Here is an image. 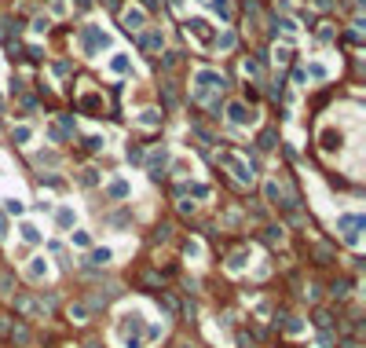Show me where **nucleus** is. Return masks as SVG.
<instances>
[{"label":"nucleus","mask_w":366,"mask_h":348,"mask_svg":"<svg viewBox=\"0 0 366 348\" xmlns=\"http://www.w3.org/2000/svg\"><path fill=\"white\" fill-rule=\"evenodd\" d=\"M161 96H165V107H169V110H172V107H176V103H180V88H176V85H172V81H165V85H161Z\"/></svg>","instance_id":"nucleus-21"},{"label":"nucleus","mask_w":366,"mask_h":348,"mask_svg":"<svg viewBox=\"0 0 366 348\" xmlns=\"http://www.w3.org/2000/svg\"><path fill=\"white\" fill-rule=\"evenodd\" d=\"M19 238H22V242H41L44 231L33 224V220H26V224H19Z\"/></svg>","instance_id":"nucleus-16"},{"label":"nucleus","mask_w":366,"mask_h":348,"mask_svg":"<svg viewBox=\"0 0 366 348\" xmlns=\"http://www.w3.org/2000/svg\"><path fill=\"white\" fill-rule=\"evenodd\" d=\"M0 114H4V96H0Z\"/></svg>","instance_id":"nucleus-46"},{"label":"nucleus","mask_w":366,"mask_h":348,"mask_svg":"<svg viewBox=\"0 0 366 348\" xmlns=\"http://www.w3.org/2000/svg\"><path fill=\"white\" fill-rule=\"evenodd\" d=\"M77 44H81V52H85L88 59H96L103 48H110V33L103 26H96V22H88V26H81V33H77Z\"/></svg>","instance_id":"nucleus-1"},{"label":"nucleus","mask_w":366,"mask_h":348,"mask_svg":"<svg viewBox=\"0 0 366 348\" xmlns=\"http://www.w3.org/2000/svg\"><path fill=\"white\" fill-rule=\"evenodd\" d=\"M183 194H194V198H209V187L205 183H180Z\"/></svg>","instance_id":"nucleus-23"},{"label":"nucleus","mask_w":366,"mask_h":348,"mask_svg":"<svg viewBox=\"0 0 366 348\" xmlns=\"http://www.w3.org/2000/svg\"><path fill=\"white\" fill-rule=\"evenodd\" d=\"M220 161L234 172V180H238V183H253V169H249V161H245V158H238V154H220Z\"/></svg>","instance_id":"nucleus-3"},{"label":"nucleus","mask_w":366,"mask_h":348,"mask_svg":"<svg viewBox=\"0 0 366 348\" xmlns=\"http://www.w3.org/2000/svg\"><path fill=\"white\" fill-rule=\"evenodd\" d=\"M212 44H216L220 52H231V48H234V33H220V37L212 41Z\"/></svg>","instance_id":"nucleus-28"},{"label":"nucleus","mask_w":366,"mask_h":348,"mask_svg":"<svg viewBox=\"0 0 366 348\" xmlns=\"http://www.w3.org/2000/svg\"><path fill=\"white\" fill-rule=\"evenodd\" d=\"M209 8H212V15H216L220 22H227L234 15V8H231V0H209Z\"/></svg>","instance_id":"nucleus-18"},{"label":"nucleus","mask_w":366,"mask_h":348,"mask_svg":"<svg viewBox=\"0 0 366 348\" xmlns=\"http://www.w3.org/2000/svg\"><path fill=\"white\" fill-rule=\"evenodd\" d=\"M143 315H139V311H125V315H121V322H117V330H114V337H125V333L128 330H132V333H139V330H143Z\"/></svg>","instance_id":"nucleus-6"},{"label":"nucleus","mask_w":366,"mask_h":348,"mask_svg":"<svg viewBox=\"0 0 366 348\" xmlns=\"http://www.w3.org/2000/svg\"><path fill=\"white\" fill-rule=\"evenodd\" d=\"M74 224H77V209L63 202V205L55 209V227L59 231H74Z\"/></svg>","instance_id":"nucleus-8"},{"label":"nucleus","mask_w":366,"mask_h":348,"mask_svg":"<svg viewBox=\"0 0 366 348\" xmlns=\"http://www.w3.org/2000/svg\"><path fill=\"white\" fill-rule=\"evenodd\" d=\"M242 70H245V77H260V63H256V59H245Z\"/></svg>","instance_id":"nucleus-31"},{"label":"nucleus","mask_w":366,"mask_h":348,"mask_svg":"<svg viewBox=\"0 0 366 348\" xmlns=\"http://www.w3.org/2000/svg\"><path fill=\"white\" fill-rule=\"evenodd\" d=\"M103 194H106L110 202H125L128 194H132V183H128L125 176H117V180H110V183L103 187Z\"/></svg>","instance_id":"nucleus-5"},{"label":"nucleus","mask_w":366,"mask_h":348,"mask_svg":"<svg viewBox=\"0 0 366 348\" xmlns=\"http://www.w3.org/2000/svg\"><path fill=\"white\" fill-rule=\"evenodd\" d=\"M209 88H220L223 92V74H220V70H209V66L194 70V99H205Z\"/></svg>","instance_id":"nucleus-2"},{"label":"nucleus","mask_w":366,"mask_h":348,"mask_svg":"<svg viewBox=\"0 0 366 348\" xmlns=\"http://www.w3.org/2000/svg\"><path fill=\"white\" fill-rule=\"evenodd\" d=\"M275 59H278L282 66H286V63L293 59V48H289V44H282V48H275Z\"/></svg>","instance_id":"nucleus-30"},{"label":"nucleus","mask_w":366,"mask_h":348,"mask_svg":"<svg viewBox=\"0 0 366 348\" xmlns=\"http://www.w3.org/2000/svg\"><path fill=\"white\" fill-rule=\"evenodd\" d=\"M318 143H322V150H329V154H333V150H340V147H344V136H340L337 129H322Z\"/></svg>","instance_id":"nucleus-15"},{"label":"nucleus","mask_w":366,"mask_h":348,"mask_svg":"<svg viewBox=\"0 0 366 348\" xmlns=\"http://www.w3.org/2000/svg\"><path fill=\"white\" fill-rule=\"evenodd\" d=\"M15 304H19V311H26V315H33V311H37V304H33V300H30V297H19V300H15Z\"/></svg>","instance_id":"nucleus-34"},{"label":"nucleus","mask_w":366,"mask_h":348,"mask_svg":"<svg viewBox=\"0 0 366 348\" xmlns=\"http://www.w3.org/2000/svg\"><path fill=\"white\" fill-rule=\"evenodd\" d=\"M176 63H180V52H165V59H161V70H172Z\"/></svg>","instance_id":"nucleus-35"},{"label":"nucleus","mask_w":366,"mask_h":348,"mask_svg":"<svg viewBox=\"0 0 366 348\" xmlns=\"http://www.w3.org/2000/svg\"><path fill=\"white\" fill-rule=\"evenodd\" d=\"M106 66H110L114 74H132V63H128V55H125V52H114V59L106 63Z\"/></svg>","instance_id":"nucleus-19"},{"label":"nucleus","mask_w":366,"mask_h":348,"mask_svg":"<svg viewBox=\"0 0 366 348\" xmlns=\"http://www.w3.org/2000/svg\"><path fill=\"white\" fill-rule=\"evenodd\" d=\"M88 4H92V0H77V8H88Z\"/></svg>","instance_id":"nucleus-45"},{"label":"nucleus","mask_w":366,"mask_h":348,"mask_svg":"<svg viewBox=\"0 0 366 348\" xmlns=\"http://www.w3.org/2000/svg\"><path fill=\"white\" fill-rule=\"evenodd\" d=\"M85 147H88V150H103L106 143H103V136H88V139H85Z\"/></svg>","instance_id":"nucleus-37"},{"label":"nucleus","mask_w":366,"mask_h":348,"mask_svg":"<svg viewBox=\"0 0 366 348\" xmlns=\"http://www.w3.org/2000/svg\"><path fill=\"white\" fill-rule=\"evenodd\" d=\"M81 183H85V187H96V183H99V172L96 169H85V172H81Z\"/></svg>","instance_id":"nucleus-29"},{"label":"nucleus","mask_w":366,"mask_h":348,"mask_svg":"<svg viewBox=\"0 0 366 348\" xmlns=\"http://www.w3.org/2000/svg\"><path fill=\"white\" fill-rule=\"evenodd\" d=\"M187 33H191L194 41H202V44H212V30H209L205 19H191L187 22Z\"/></svg>","instance_id":"nucleus-10"},{"label":"nucleus","mask_w":366,"mask_h":348,"mask_svg":"<svg viewBox=\"0 0 366 348\" xmlns=\"http://www.w3.org/2000/svg\"><path fill=\"white\" fill-rule=\"evenodd\" d=\"M227 118H231V125H253V121H256V114L245 107V103L234 99V103H227Z\"/></svg>","instance_id":"nucleus-7"},{"label":"nucleus","mask_w":366,"mask_h":348,"mask_svg":"<svg viewBox=\"0 0 366 348\" xmlns=\"http://www.w3.org/2000/svg\"><path fill=\"white\" fill-rule=\"evenodd\" d=\"M52 15H66V0H52Z\"/></svg>","instance_id":"nucleus-41"},{"label":"nucleus","mask_w":366,"mask_h":348,"mask_svg":"<svg viewBox=\"0 0 366 348\" xmlns=\"http://www.w3.org/2000/svg\"><path fill=\"white\" fill-rule=\"evenodd\" d=\"M260 147H264V150L275 147V132H264V136H260Z\"/></svg>","instance_id":"nucleus-40"},{"label":"nucleus","mask_w":366,"mask_h":348,"mask_svg":"<svg viewBox=\"0 0 366 348\" xmlns=\"http://www.w3.org/2000/svg\"><path fill=\"white\" fill-rule=\"evenodd\" d=\"M103 8H117V0H103Z\"/></svg>","instance_id":"nucleus-44"},{"label":"nucleus","mask_w":366,"mask_h":348,"mask_svg":"<svg viewBox=\"0 0 366 348\" xmlns=\"http://www.w3.org/2000/svg\"><path fill=\"white\" fill-rule=\"evenodd\" d=\"M48 26H52L48 15H37V19H33V33H48Z\"/></svg>","instance_id":"nucleus-33"},{"label":"nucleus","mask_w":366,"mask_h":348,"mask_svg":"<svg viewBox=\"0 0 366 348\" xmlns=\"http://www.w3.org/2000/svg\"><path fill=\"white\" fill-rule=\"evenodd\" d=\"M88 260L103 268V264H110V260H114V249H110V246H99V249H92V253H88Z\"/></svg>","instance_id":"nucleus-20"},{"label":"nucleus","mask_w":366,"mask_h":348,"mask_svg":"<svg viewBox=\"0 0 366 348\" xmlns=\"http://www.w3.org/2000/svg\"><path fill=\"white\" fill-rule=\"evenodd\" d=\"M158 4H165V0H158Z\"/></svg>","instance_id":"nucleus-48"},{"label":"nucleus","mask_w":366,"mask_h":348,"mask_svg":"<svg viewBox=\"0 0 366 348\" xmlns=\"http://www.w3.org/2000/svg\"><path fill=\"white\" fill-rule=\"evenodd\" d=\"M11 139H15V143H19V147H26V143H30V139H33V129H30V125H19V129H15V132H11Z\"/></svg>","instance_id":"nucleus-24"},{"label":"nucleus","mask_w":366,"mask_h":348,"mask_svg":"<svg viewBox=\"0 0 366 348\" xmlns=\"http://www.w3.org/2000/svg\"><path fill=\"white\" fill-rule=\"evenodd\" d=\"M187 257H202V242H187Z\"/></svg>","instance_id":"nucleus-39"},{"label":"nucleus","mask_w":366,"mask_h":348,"mask_svg":"<svg viewBox=\"0 0 366 348\" xmlns=\"http://www.w3.org/2000/svg\"><path fill=\"white\" fill-rule=\"evenodd\" d=\"M0 238H8V216L0 213Z\"/></svg>","instance_id":"nucleus-43"},{"label":"nucleus","mask_w":366,"mask_h":348,"mask_svg":"<svg viewBox=\"0 0 366 348\" xmlns=\"http://www.w3.org/2000/svg\"><path fill=\"white\" fill-rule=\"evenodd\" d=\"M121 22H125V30H136L139 33V30L147 26V11L143 8H125L121 11Z\"/></svg>","instance_id":"nucleus-9"},{"label":"nucleus","mask_w":366,"mask_h":348,"mask_svg":"<svg viewBox=\"0 0 366 348\" xmlns=\"http://www.w3.org/2000/svg\"><path fill=\"white\" fill-rule=\"evenodd\" d=\"M66 315L74 319V322H88L92 311H88V304H81V300H77V304H70V308H66Z\"/></svg>","instance_id":"nucleus-22"},{"label":"nucleus","mask_w":366,"mask_h":348,"mask_svg":"<svg viewBox=\"0 0 366 348\" xmlns=\"http://www.w3.org/2000/svg\"><path fill=\"white\" fill-rule=\"evenodd\" d=\"M30 278L33 282H41V278H48L52 275V264H48V257H30Z\"/></svg>","instance_id":"nucleus-12"},{"label":"nucleus","mask_w":366,"mask_h":348,"mask_svg":"<svg viewBox=\"0 0 366 348\" xmlns=\"http://www.w3.org/2000/svg\"><path fill=\"white\" fill-rule=\"evenodd\" d=\"M304 77H315V81H326L329 77V70L322 63H308V70H304Z\"/></svg>","instance_id":"nucleus-26"},{"label":"nucleus","mask_w":366,"mask_h":348,"mask_svg":"<svg viewBox=\"0 0 366 348\" xmlns=\"http://www.w3.org/2000/svg\"><path fill=\"white\" fill-rule=\"evenodd\" d=\"M264 194H267V202H275V205H278V198H282V187H278V180H275V176H271V180L264 183Z\"/></svg>","instance_id":"nucleus-25"},{"label":"nucleus","mask_w":366,"mask_h":348,"mask_svg":"<svg viewBox=\"0 0 366 348\" xmlns=\"http://www.w3.org/2000/svg\"><path fill=\"white\" fill-rule=\"evenodd\" d=\"M128 161H143V147H132V143H128Z\"/></svg>","instance_id":"nucleus-38"},{"label":"nucleus","mask_w":366,"mask_h":348,"mask_svg":"<svg viewBox=\"0 0 366 348\" xmlns=\"http://www.w3.org/2000/svg\"><path fill=\"white\" fill-rule=\"evenodd\" d=\"M22 209H26V205H22L19 198H4V213H15V216H19Z\"/></svg>","instance_id":"nucleus-32"},{"label":"nucleus","mask_w":366,"mask_h":348,"mask_svg":"<svg viewBox=\"0 0 366 348\" xmlns=\"http://www.w3.org/2000/svg\"><path fill=\"white\" fill-rule=\"evenodd\" d=\"M143 161H147L150 176L158 180V176H161V169H165V161H169V150H165V147H161V150H150V158H143Z\"/></svg>","instance_id":"nucleus-14"},{"label":"nucleus","mask_w":366,"mask_h":348,"mask_svg":"<svg viewBox=\"0 0 366 348\" xmlns=\"http://www.w3.org/2000/svg\"><path fill=\"white\" fill-rule=\"evenodd\" d=\"M198 4H209V0H198Z\"/></svg>","instance_id":"nucleus-47"},{"label":"nucleus","mask_w":366,"mask_h":348,"mask_svg":"<svg viewBox=\"0 0 366 348\" xmlns=\"http://www.w3.org/2000/svg\"><path fill=\"white\" fill-rule=\"evenodd\" d=\"M249 260H253V253H249V249H234V253H231V260H227V271H231V275H238V271L249 268Z\"/></svg>","instance_id":"nucleus-13"},{"label":"nucleus","mask_w":366,"mask_h":348,"mask_svg":"<svg viewBox=\"0 0 366 348\" xmlns=\"http://www.w3.org/2000/svg\"><path fill=\"white\" fill-rule=\"evenodd\" d=\"M70 242H74V246H81V249H92V235H88V231H74V235H70Z\"/></svg>","instance_id":"nucleus-27"},{"label":"nucleus","mask_w":366,"mask_h":348,"mask_svg":"<svg viewBox=\"0 0 366 348\" xmlns=\"http://www.w3.org/2000/svg\"><path fill=\"white\" fill-rule=\"evenodd\" d=\"M161 44H165V30L158 26V30H147L143 37H139V48L143 52H161Z\"/></svg>","instance_id":"nucleus-11"},{"label":"nucleus","mask_w":366,"mask_h":348,"mask_svg":"<svg viewBox=\"0 0 366 348\" xmlns=\"http://www.w3.org/2000/svg\"><path fill=\"white\" fill-rule=\"evenodd\" d=\"M348 293V282H344V278H340V282H333V297H344Z\"/></svg>","instance_id":"nucleus-42"},{"label":"nucleus","mask_w":366,"mask_h":348,"mask_svg":"<svg viewBox=\"0 0 366 348\" xmlns=\"http://www.w3.org/2000/svg\"><path fill=\"white\" fill-rule=\"evenodd\" d=\"M143 129H158L161 125V110H154V107H147V110H139V118H136Z\"/></svg>","instance_id":"nucleus-17"},{"label":"nucleus","mask_w":366,"mask_h":348,"mask_svg":"<svg viewBox=\"0 0 366 348\" xmlns=\"http://www.w3.org/2000/svg\"><path fill=\"white\" fill-rule=\"evenodd\" d=\"M359 227H362V216L359 213H348V216L337 220V231L348 238V246H359Z\"/></svg>","instance_id":"nucleus-4"},{"label":"nucleus","mask_w":366,"mask_h":348,"mask_svg":"<svg viewBox=\"0 0 366 348\" xmlns=\"http://www.w3.org/2000/svg\"><path fill=\"white\" fill-rule=\"evenodd\" d=\"M264 238H267V242H282L286 235H282V227H267V231H264Z\"/></svg>","instance_id":"nucleus-36"}]
</instances>
